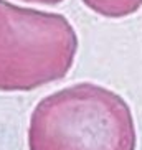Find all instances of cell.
<instances>
[{"instance_id": "277c9868", "label": "cell", "mask_w": 142, "mask_h": 150, "mask_svg": "<svg viewBox=\"0 0 142 150\" xmlns=\"http://www.w3.org/2000/svg\"><path fill=\"white\" fill-rule=\"evenodd\" d=\"M22 2H27V4H38V5H58L65 2V0H22Z\"/></svg>"}, {"instance_id": "6da1fadb", "label": "cell", "mask_w": 142, "mask_h": 150, "mask_svg": "<svg viewBox=\"0 0 142 150\" xmlns=\"http://www.w3.org/2000/svg\"><path fill=\"white\" fill-rule=\"evenodd\" d=\"M28 150H136L132 110L122 96L94 83H76L35 106Z\"/></svg>"}, {"instance_id": "3957f363", "label": "cell", "mask_w": 142, "mask_h": 150, "mask_svg": "<svg viewBox=\"0 0 142 150\" xmlns=\"http://www.w3.org/2000/svg\"><path fill=\"white\" fill-rule=\"evenodd\" d=\"M91 12L106 18L131 17L142 7V0H81Z\"/></svg>"}, {"instance_id": "7a4b0ae2", "label": "cell", "mask_w": 142, "mask_h": 150, "mask_svg": "<svg viewBox=\"0 0 142 150\" xmlns=\"http://www.w3.org/2000/svg\"><path fill=\"white\" fill-rule=\"evenodd\" d=\"M78 35L65 15L0 0V93H28L63 79Z\"/></svg>"}]
</instances>
